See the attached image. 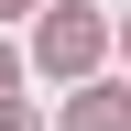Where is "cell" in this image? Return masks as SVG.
Here are the masks:
<instances>
[{"mask_svg":"<svg viewBox=\"0 0 131 131\" xmlns=\"http://www.w3.org/2000/svg\"><path fill=\"white\" fill-rule=\"evenodd\" d=\"M0 131H33V120H22V109H0Z\"/></svg>","mask_w":131,"mask_h":131,"instance_id":"3","label":"cell"},{"mask_svg":"<svg viewBox=\"0 0 131 131\" xmlns=\"http://www.w3.org/2000/svg\"><path fill=\"white\" fill-rule=\"evenodd\" d=\"M98 55V33L77 22V11H55V22H44V66H88Z\"/></svg>","mask_w":131,"mask_h":131,"instance_id":"1","label":"cell"},{"mask_svg":"<svg viewBox=\"0 0 131 131\" xmlns=\"http://www.w3.org/2000/svg\"><path fill=\"white\" fill-rule=\"evenodd\" d=\"M0 11H11V0H0Z\"/></svg>","mask_w":131,"mask_h":131,"instance_id":"5","label":"cell"},{"mask_svg":"<svg viewBox=\"0 0 131 131\" xmlns=\"http://www.w3.org/2000/svg\"><path fill=\"white\" fill-rule=\"evenodd\" d=\"M0 88H11V55H0Z\"/></svg>","mask_w":131,"mask_h":131,"instance_id":"4","label":"cell"},{"mask_svg":"<svg viewBox=\"0 0 131 131\" xmlns=\"http://www.w3.org/2000/svg\"><path fill=\"white\" fill-rule=\"evenodd\" d=\"M66 131H120V98H77V120Z\"/></svg>","mask_w":131,"mask_h":131,"instance_id":"2","label":"cell"}]
</instances>
